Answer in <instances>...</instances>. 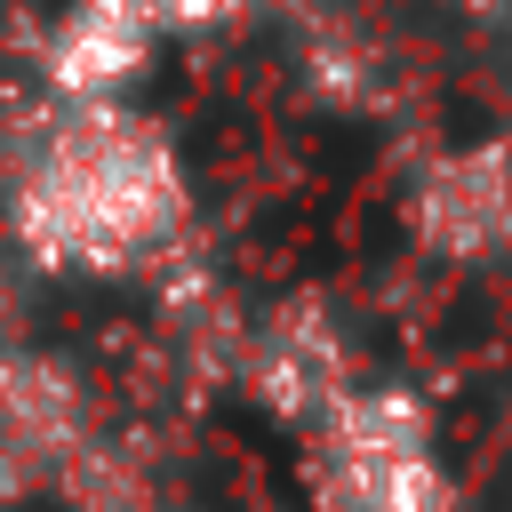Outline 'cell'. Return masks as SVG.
Wrapping results in <instances>:
<instances>
[{
    "instance_id": "6",
    "label": "cell",
    "mask_w": 512,
    "mask_h": 512,
    "mask_svg": "<svg viewBox=\"0 0 512 512\" xmlns=\"http://www.w3.org/2000/svg\"><path fill=\"white\" fill-rule=\"evenodd\" d=\"M464 8H504V0H464Z\"/></svg>"
},
{
    "instance_id": "1",
    "label": "cell",
    "mask_w": 512,
    "mask_h": 512,
    "mask_svg": "<svg viewBox=\"0 0 512 512\" xmlns=\"http://www.w3.org/2000/svg\"><path fill=\"white\" fill-rule=\"evenodd\" d=\"M176 224H184L176 152L112 104H80V120H64L16 176V240L64 272H128Z\"/></svg>"
},
{
    "instance_id": "3",
    "label": "cell",
    "mask_w": 512,
    "mask_h": 512,
    "mask_svg": "<svg viewBox=\"0 0 512 512\" xmlns=\"http://www.w3.org/2000/svg\"><path fill=\"white\" fill-rule=\"evenodd\" d=\"M416 224L448 256L512 248V144L496 136V144H464L456 160H440L416 192Z\"/></svg>"
},
{
    "instance_id": "5",
    "label": "cell",
    "mask_w": 512,
    "mask_h": 512,
    "mask_svg": "<svg viewBox=\"0 0 512 512\" xmlns=\"http://www.w3.org/2000/svg\"><path fill=\"white\" fill-rule=\"evenodd\" d=\"M232 8H248V0H152L160 24H216V16H232Z\"/></svg>"
},
{
    "instance_id": "4",
    "label": "cell",
    "mask_w": 512,
    "mask_h": 512,
    "mask_svg": "<svg viewBox=\"0 0 512 512\" xmlns=\"http://www.w3.org/2000/svg\"><path fill=\"white\" fill-rule=\"evenodd\" d=\"M152 0H72V16L56 24V80L80 104H104L120 72H136L144 40H152Z\"/></svg>"
},
{
    "instance_id": "2",
    "label": "cell",
    "mask_w": 512,
    "mask_h": 512,
    "mask_svg": "<svg viewBox=\"0 0 512 512\" xmlns=\"http://www.w3.org/2000/svg\"><path fill=\"white\" fill-rule=\"evenodd\" d=\"M320 512H456L424 416L400 392H344L312 432Z\"/></svg>"
}]
</instances>
